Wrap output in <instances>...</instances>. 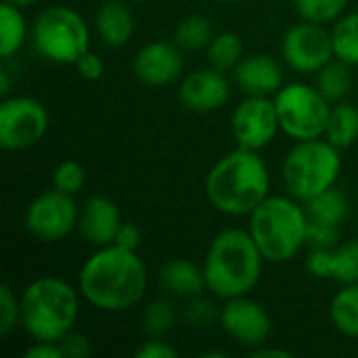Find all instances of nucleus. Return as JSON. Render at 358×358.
Returning a JSON list of instances; mask_svg holds the SVG:
<instances>
[{
  "mask_svg": "<svg viewBox=\"0 0 358 358\" xmlns=\"http://www.w3.org/2000/svg\"><path fill=\"white\" fill-rule=\"evenodd\" d=\"M48 109L34 96H4L0 103V147L25 151L48 132Z\"/></svg>",
  "mask_w": 358,
  "mask_h": 358,
  "instance_id": "nucleus-10",
  "label": "nucleus"
},
{
  "mask_svg": "<svg viewBox=\"0 0 358 358\" xmlns=\"http://www.w3.org/2000/svg\"><path fill=\"white\" fill-rule=\"evenodd\" d=\"M304 208H306V214L310 220L334 224V227H340L348 218V212H350L348 197L338 187H331V189L319 193L317 197L308 199L304 203Z\"/></svg>",
  "mask_w": 358,
  "mask_h": 358,
  "instance_id": "nucleus-23",
  "label": "nucleus"
},
{
  "mask_svg": "<svg viewBox=\"0 0 358 358\" xmlns=\"http://www.w3.org/2000/svg\"><path fill=\"white\" fill-rule=\"evenodd\" d=\"M350 0H294L296 13L302 21L327 25L336 23L348 8Z\"/></svg>",
  "mask_w": 358,
  "mask_h": 358,
  "instance_id": "nucleus-29",
  "label": "nucleus"
},
{
  "mask_svg": "<svg viewBox=\"0 0 358 358\" xmlns=\"http://www.w3.org/2000/svg\"><path fill=\"white\" fill-rule=\"evenodd\" d=\"M143 243V231L138 229V224L134 222H122L117 235H115V245L124 248V250H132V252H138Z\"/></svg>",
  "mask_w": 358,
  "mask_h": 358,
  "instance_id": "nucleus-39",
  "label": "nucleus"
},
{
  "mask_svg": "<svg viewBox=\"0 0 358 358\" xmlns=\"http://www.w3.org/2000/svg\"><path fill=\"white\" fill-rule=\"evenodd\" d=\"M308 214L302 201L292 195H268L252 214L250 227L256 245L266 262L283 264L306 245Z\"/></svg>",
  "mask_w": 358,
  "mask_h": 358,
  "instance_id": "nucleus-5",
  "label": "nucleus"
},
{
  "mask_svg": "<svg viewBox=\"0 0 358 358\" xmlns=\"http://www.w3.org/2000/svg\"><path fill=\"white\" fill-rule=\"evenodd\" d=\"M317 88L319 92L334 105V103H342L346 101V96L350 94L352 86H355V73H352V65L340 61V59H331L325 67H321L317 73Z\"/></svg>",
  "mask_w": 358,
  "mask_h": 358,
  "instance_id": "nucleus-22",
  "label": "nucleus"
},
{
  "mask_svg": "<svg viewBox=\"0 0 358 358\" xmlns=\"http://www.w3.org/2000/svg\"><path fill=\"white\" fill-rule=\"evenodd\" d=\"M59 346H61L65 358H88L92 352L90 340L84 334H78L73 329L59 340Z\"/></svg>",
  "mask_w": 358,
  "mask_h": 358,
  "instance_id": "nucleus-36",
  "label": "nucleus"
},
{
  "mask_svg": "<svg viewBox=\"0 0 358 358\" xmlns=\"http://www.w3.org/2000/svg\"><path fill=\"white\" fill-rule=\"evenodd\" d=\"M36 52L57 65H76L90 50V27L84 17L65 4H52L38 13L31 25Z\"/></svg>",
  "mask_w": 358,
  "mask_h": 358,
  "instance_id": "nucleus-7",
  "label": "nucleus"
},
{
  "mask_svg": "<svg viewBox=\"0 0 358 358\" xmlns=\"http://www.w3.org/2000/svg\"><path fill=\"white\" fill-rule=\"evenodd\" d=\"M182 319L193 329H210L212 325L220 323V310L212 300L203 298L201 294L197 298L187 300L182 308Z\"/></svg>",
  "mask_w": 358,
  "mask_h": 358,
  "instance_id": "nucleus-31",
  "label": "nucleus"
},
{
  "mask_svg": "<svg viewBox=\"0 0 358 358\" xmlns=\"http://www.w3.org/2000/svg\"><path fill=\"white\" fill-rule=\"evenodd\" d=\"M323 138L338 149H348L358 141V107L352 103H334Z\"/></svg>",
  "mask_w": 358,
  "mask_h": 358,
  "instance_id": "nucleus-21",
  "label": "nucleus"
},
{
  "mask_svg": "<svg viewBox=\"0 0 358 358\" xmlns=\"http://www.w3.org/2000/svg\"><path fill=\"white\" fill-rule=\"evenodd\" d=\"M250 357L256 358H289L292 355L283 348H266V344L258 346V348H252Z\"/></svg>",
  "mask_w": 358,
  "mask_h": 358,
  "instance_id": "nucleus-41",
  "label": "nucleus"
},
{
  "mask_svg": "<svg viewBox=\"0 0 358 358\" xmlns=\"http://www.w3.org/2000/svg\"><path fill=\"white\" fill-rule=\"evenodd\" d=\"M176 323V308L168 298H157L151 300L141 317V325L143 331L149 338H162L164 334H168Z\"/></svg>",
  "mask_w": 358,
  "mask_h": 358,
  "instance_id": "nucleus-28",
  "label": "nucleus"
},
{
  "mask_svg": "<svg viewBox=\"0 0 358 358\" xmlns=\"http://www.w3.org/2000/svg\"><path fill=\"white\" fill-rule=\"evenodd\" d=\"M331 281H338L342 285L358 283V239L338 243L334 248Z\"/></svg>",
  "mask_w": 358,
  "mask_h": 358,
  "instance_id": "nucleus-30",
  "label": "nucleus"
},
{
  "mask_svg": "<svg viewBox=\"0 0 358 358\" xmlns=\"http://www.w3.org/2000/svg\"><path fill=\"white\" fill-rule=\"evenodd\" d=\"M0 92H2V96H8V92H10V82H8L6 69H0Z\"/></svg>",
  "mask_w": 358,
  "mask_h": 358,
  "instance_id": "nucleus-42",
  "label": "nucleus"
},
{
  "mask_svg": "<svg viewBox=\"0 0 358 358\" xmlns=\"http://www.w3.org/2000/svg\"><path fill=\"white\" fill-rule=\"evenodd\" d=\"M122 214L113 199L107 195H92L80 210L78 231L92 248H105L115 243V235L122 227Z\"/></svg>",
  "mask_w": 358,
  "mask_h": 358,
  "instance_id": "nucleus-16",
  "label": "nucleus"
},
{
  "mask_svg": "<svg viewBox=\"0 0 358 358\" xmlns=\"http://www.w3.org/2000/svg\"><path fill=\"white\" fill-rule=\"evenodd\" d=\"M149 275L138 252L115 243L96 248L82 264L78 289L84 302L103 313H126L147 294Z\"/></svg>",
  "mask_w": 358,
  "mask_h": 358,
  "instance_id": "nucleus-1",
  "label": "nucleus"
},
{
  "mask_svg": "<svg viewBox=\"0 0 358 358\" xmlns=\"http://www.w3.org/2000/svg\"><path fill=\"white\" fill-rule=\"evenodd\" d=\"M138 358H176L178 352L168 344L164 342L162 338H149L147 342H143L136 352H134Z\"/></svg>",
  "mask_w": 358,
  "mask_h": 358,
  "instance_id": "nucleus-38",
  "label": "nucleus"
},
{
  "mask_svg": "<svg viewBox=\"0 0 358 358\" xmlns=\"http://www.w3.org/2000/svg\"><path fill=\"white\" fill-rule=\"evenodd\" d=\"M76 69L80 73L82 80H88V82H96L103 78L105 73V61L94 52V50H86L78 61H76Z\"/></svg>",
  "mask_w": 358,
  "mask_h": 358,
  "instance_id": "nucleus-37",
  "label": "nucleus"
},
{
  "mask_svg": "<svg viewBox=\"0 0 358 358\" xmlns=\"http://www.w3.org/2000/svg\"><path fill=\"white\" fill-rule=\"evenodd\" d=\"M220 327L231 340L250 348L266 344L273 334V321L266 308L248 296L224 300V306L220 308Z\"/></svg>",
  "mask_w": 358,
  "mask_h": 358,
  "instance_id": "nucleus-13",
  "label": "nucleus"
},
{
  "mask_svg": "<svg viewBox=\"0 0 358 358\" xmlns=\"http://www.w3.org/2000/svg\"><path fill=\"white\" fill-rule=\"evenodd\" d=\"M334 57L331 31L325 25L302 21L292 25L281 38V59L298 73H317Z\"/></svg>",
  "mask_w": 358,
  "mask_h": 358,
  "instance_id": "nucleus-11",
  "label": "nucleus"
},
{
  "mask_svg": "<svg viewBox=\"0 0 358 358\" xmlns=\"http://www.w3.org/2000/svg\"><path fill=\"white\" fill-rule=\"evenodd\" d=\"M182 52L185 50L176 42L153 40L143 44L132 63L136 80L155 88L178 82L185 71Z\"/></svg>",
  "mask_w": 358,
  "mask_h": 358,
  "instance_id": "nucleus-14",
  "label": "nucleus"
},
{
  "mask_svg": "<svg viewBox=\"0 0 358 358\" xmlns=\"http://www.w3.org/2000/svg\"><path fill=\"white\" fill-rule=\"evenodd\" d=\"M340 243V231L334 224L325 222H315L308 218V229H306V245L310 250H334Z\"/></svg>",
  "mask_w": 358,
  "mask_h": 358,
  "instance_id": "nucleus-34",
  "label": "nucleus"
},
{
  "mask_svg": "<svg viewBox=\"0 0 358 358\" xmlns=\"http://www.w3.org/2000/svg\"><path fill=\"white\" fill-rule=\"evenodd\" d=\"M264 262L266 260L250 231H220L212 239L203 260L208 292L220 300L248 296L258 285Z\"/></svg>",
  "mask_w": 358,
  "mask_h": 358,
  "instance_id": "nucleus-3",
  "label": "nucleus"
},
{
  "mask_svg": "<svg viewBox=\"0 0 358 358\" xmlns=\"http://www.w3.org/2000/svg\"><path fill=\"white\" fill-rule=\"evenodd\" d=\"M80 220V208L73 195H65L57 189L36 195L23 216L25 231L40 243H59L67 239Z\"/></svg>",
  "mask_w": 358,
  "mask_h": 358,
  "instance_id": "nucleus-9",
  "label": "nucleus"
},
{
  "mask_svg": "<svg viewBox=\"0 0 358 358\" xmlns=\"http://www.w3.org/2000/svg\"><path fill=\"white\" fill-rule=\"evenodd\" d=\"M86 185V170L76 159L61 162L52 172V189L65 193V195H78Z\"/></svg>",
  "mask_w": 358,
  "mask_h": 358,
  "instance_id": "nucleus-32",
  "label": "nucleus"
},
{
  "mask_svg": "<svg viewBox=\"0 0 358 358\" xmlns=\"http://www.w3.org/2000/svg\"><path fill=\"white\" fill-rule=\"evenodd\" d=\"M206 52H208V61L212 67L220 71H229V69H235L237 63L243 59V42L233 31H220V34H214Z\"/></svg>",
  "mask_w": 358,
  "mask_h": 358,
  "instance_id": "nucleus-27",
  "label": "nucleus"
},
{
  "mask_svg": "<svg viewBox=\"0 0 358 358\" xmlns=\"http://www.w3.org/2000/svg\"><path fill=\"white\" fill-rule=\"evenodd\" d=\"M235 71V82L243 94L252 96H275L283 86V69L268 55H248L243 57Z\"/></svg>",
  "mask_w": 358,
  "mask_h": 358,
  "instance_id": "nucleus-17",
  "label": "nucleus"
},
{
  "mask_svg": "<svg viewBox=\"0 0 358 358\" xmlns=\"http://www.w3.org/2000/svg\"><path fill=\"white\" fill-rule=\"evenodd\" d=\"M212 38H214V27L206 15H189L174 29V42L185 52L206 50Z\"/></svg>",
  "mask_w": 358,
  "mask_h": 358,
  "instance_id": "nucleus-26",
  "label": "nucleus"
},
{
  "mask_svg": "<svg viewBox=\"0 0 358 358\" xmlns=\"http://www.w3.org/2000/svg\"><path fill=\"white\" fill-rule=\"evenodd\" d=\"M178 99L193 113H212L224 107L231 99V84L224 71L210 65L180 78Z\"/></svg>",
  "mask_w": 358,
  "mask_h": 358,
  "instance_id": "nucleus-15",
  "label": "nucleus"
},
{
  "mask_svg": "<svg viewBox=\"0 0 358 358\" xmlns=\"http://www.w3.org/2000/svg\"><path fill=\"white\" fill-rule=\"evenodd\" d=\"M331 44L336 59L358 67V10L344 13L331 27Z\"/></svg>",
  "mask_w": 358,
  "mask_h": 358,
  "instance_id": "nucleus-25",
  "label": "nucleus"
},
{
  "mask_svg": "<svg viewBox=\"0 0 358 358\" xmlns=\"http://www.w3.org/2000/svg\"><path fill=\"white\" fill-rule=\"evenodd\" d=\"M273 99L283 134L294 141H310L325 134L331 103L319 92L317 86L289 82L283 84Z\"/></svg>",
  "mask_w": 358,
  "mask_h": 358,
  "instance_id": "nucleus-8",
  "label": "nucleus"
},
{
  "mask_svg": "<svg viewBox=\"0 0 358 358\" xmlns=\"http://www.w3.org/2000/svg\"><path fill=\"white\" fill-rule=\"evenodd\" d=\"M279 132L281 124L273 96L245 94L231 113V134L237 141V147L262 151Z\"/></svg>",
  "mask_w": 358,
  "mask_h": 358,
  "instance_id": "nucleus-12",
  "label": "nucleus"
},
{
  "mask_svg": "<svg viewBox=\"0 0 358 358\" xmlns=\"http://www.w3.org/2000/svg\"><path fill=\"white\" fill-rule=\"evenodd\" d=\"M2 2L15 4V6H19V8H29V6H34L36 2H40V0H2Z\"/></svg>",
  "mask_w": 358,
  "mask_h": 358,
  "instance_id": "nucleus-43",
  "label": "nucleus"
},
{
  "mask_svg": "<svg viewBox=\"0 0 358 358\" xmlns=\"http://www.w3.org/2000/svg\"><path fill=\"white\" fill-rule=\"evenodd\" d=\"M27 21L23 17V8L2 2L0 4V57L2 61L13 59L27 42Z\"/></svg>",
  "mask_w": 358,
  "mask_h": 358,
  "instance_id": "nucleus-20",
  "label": "nucleus"
},
{
  "mask_svg": "<svg viewBox=\"0 0 358 358\" xmlns=\"http://www.w3.org/2000/svg\"><path fill=\"white\" fill-rule=\"evenodd\" d=\"M157 279L166 294L180 298L185 302L201 296L208 289L203 268H199L197 264H193L191 260H185V258H174V260L166 262L159 268Z\"/></svg>",
  "mask_w": 358,
  "mask_h": 358,
  "instance_id": "nucleus-19",
  "label": "nucleus"
},
{
  "mask_svg": "<svg viewBox=\"0 0 358 358\" xmlns=\"http://www.w3.org/2000/svg\"><path fill=\"white\" fill-rule=\"evenodd\" d=\"M342 149L327 138L298 141L285 155L281 178L287 195L306 203L319 193L336 187L342 172Z\"/></svg>",
  "mask_w": 358,
  "mask_h": 358,
  "instance_id": "nucleus-6",
  "label": "nucleus"
},
{
  "mask_svg": "<svg viewBox=\"0 0 358 358\" xmlns=\"http://www.w3.org/2000/svg\"><path fill=\"white\" fill-rule=\"evenodd\" d=\"M25 358H65L59 342H34L27 350Z\"/></svg>",
  "mask_w": 358,
  "mask_h": 358,
  "instance_id": "nucleus-40",
  "label": "nucleus"
},
{
  "mask_svg": "<svg viewBox=\"0 0 358 358\" xmlns=\"http://www.w3.org/2000/svg\"><path fill=\"white\" fill-rule=\"evenodd\" d=\"M94 29L103 44L111 48H122L132 40L136 31V19L126 2L107 0L94 15Z\"/></svg>",
  "mask_w": 358,
  "mask_h": 358,
  "instance_id": "nucleus-18",
  "label": "nucleus"
},
{
  "mask_svg": "<svg viewBox=\"0 0 358 358\" xmlns=\"http://www.w3.org/2000/svg\"><path fill=\"white\" fill-rule=\"evenodd\" d=\"M329 319L342 336L358 340V283L342 285L331 298Z\"/></svg>",
  "mask_w": 358,
  "mask_h": 358,
  "instance_id": "nucleus-24",
  "label": "nucleus"
},
{
  "mask_svg": "<svg viewBox=\"0 0 358 358\" xmlns=\"http://www.w3.org/2000/svg\"><path fill=\"white\" fill-rule=\"evenodd\" d=\"M222 2H231V0H222Z\"/></svg>",
  "mask_w": 358,
  "mask_h": 358,
  "instance_id": "nucleus-44",
  "label": "nucleus"
},
{
  "mask_svg": "<svg viewBox=\"0 0 358 358\" xmlns=\"http://www.w3.org/2000/svg\"><path fill=\"white\" fill-rule=\"evenodd\" d=\"M306 271L315 279H331L334 250H310V254L306 256Z\"/></svg>",
  "mask_w": 358,
  "mask_h": 358,
  "instance_id": "nucleus-35",
  "label": "nucleus"
},
{
  "mask_svg": "<svg viewBox=\"0 0 358 358\" xmlns=\"http://www.w3.org/2000/svg\"><path fill=\"white\" fill-rule=\"evenodd\" d=\"M21 325V298L10 285H0V336H10Z\"/></svg>",
  "mask_w": 358,
  "mask_h": 358,
  "instance_id": "nucleus-33",
  "label": "nucleus"
},
{
  "mask_svg": "<svg viewBox=\"0 0 358 358\" xmlns=\"http://www.w3.org/2000/svg\"><path fill=\"white\" fill-rule=\"evenodd\" d=\"M271 172L260 151L237 147L206 176L208 201L227 216H250L271 193Z\"/></svg>",
  "mask_w": 358,
  "mask_h": 358,
  "instance_id": "nucleus-2",
  "label": "nucleus"
},
{
  "mask_svg": "<svg viewBox=\"0 0 358 358\" xmlns=\"http://www.w3.org/2000/svg\"><path fill=\"white\" fill-rule=\"evenodd\" d=\"M21 327L34 342H59L80 315V289L61 277H38L21 292Z\"/></svg>",
  "mask_w": 358,
  "mask_h": 358,
  "instance_id": "nucleus-4",
  "label": "nucleus"
}]
</instances>
